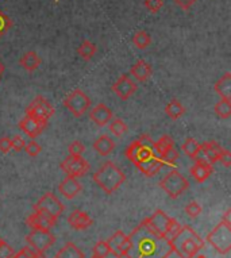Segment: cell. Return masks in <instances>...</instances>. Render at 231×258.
Masks as SVG:
<instances>
[{"instance_id":"cell-29","label":"cell","mask_w":231,"mask_h":258,"mask_svg":"<svg viewBox=\"0 0 231 258\" xmlns=\"http://www.w3.org/2000/svg\"><path fill=\"white\" fill-rule=\"evenodd\" d=\"M184 112H185L184 106H183L177 99H172V100L165 106V114L168 115L170 119H173V120L181 118V116L184 115Z\"/></svg>"},{"instance_id":"cell-46","label":"cell","mask_w":231,"mask_h":258,"mask_svg":"<svg viewBox=\"0 0 231 258\" xmlns=\"http://www.w3.org/2000/svg\"><path fill=\"white\" fill-rule=\"evenodd\" d=\"M10 150H11V138H9V137H2L0 138V152L6 154Z\"/></svg>"},{"instance_id":"cell-53","label":"cell","mask_w":231,"mask_h":258,"mask_svg":"<svg viewBox=\"0 0 231 258\" xmlns=\"http://www.w3.org/2000/svg\"><path fill=\"white\" fill-rule=\"evenodd\" d=\"M3 242H5V241H3V239H2V238H0V245H2V243H3Z\"/></svg>"},{"instance_id":"cell-20","label":"cell","mask_w":231,"mask_h":258,"mask_svg":"<svg viewBox=\"0 0 231 258\" xmlns=\"http://www.w3.org/2000/svg\"><path fill=\"white\" fill-rule=\"evenodd\" d=\"M93 220L85 211L75 210L71 215L68 216V224L73 230H87L92 226Z\"/></svg>"},{"instance_id":"cell-9","label":"cell","mask_w":231,"mask_h":258,"mask_svg":"<svg viewBox=\"0 0 231 258\" xmlns=\"http://www.w3.org/2000/svg\"><path fill=\"white\" fill-rule=\"evenodd\" d=\"M34 211L46 214L47 216L57 220L64 212V204L55 198L54 194L46 192L34 206Z\"/></svg>"},{"instance_id":"cell-4","label":"cell","mask_w":231,"mask_h":258,"mask_svg":"<svg viewBox=\"0 0 231 258\" xmlns=\"http://www.w3.org/2000/svg\"><path fill=\"white\" fill-rule=\"evenodd\" d=\"M154 142L149 136H141L138 140H135L134 142H131L127 149L125 150V156L134 164L135 166L143 162V161L149 160L151 157L156 156L154 152Z\"/></svg>"},{"instance_id":"cell-39","label":"cell","mask_w":231,"mask_h":258,"mask_svg":"<svg viewBox=\"0 0 231 258\" xmlns=\"http://www.w3.org/2000/svg\"><path fill=\"white\" fill-rule=\"evenodd\" d=\"M143 6H145L151 14H156L164 7V0H145V2H143Z\"/></svg>"},{"instance_id":"cell-22","label":"cell","mask_w":231,"mask_h":258,"mask_svg":"<svg viewBox=\"0 0 231 258\" xmlns=\"http://www.w3.org/2000/svg\"><path fill=\"white\" fill-rule=\"evenodd\" d=\"M131 76H134L135 80H138L139 83H145L150 79L151 73H153V69L146 61L143 59H138L137 62L131 67L130 69Z\"/></svg>"},{"instance_id":"cell-17","label":"cell","mask_w":231,"mask_h":258,"mask_svg":"<svg viewBox=\"0 0 231 258\" xmlns=\"http://www.w3.org/2000/svg\"><path fill=\"white\" fill-rule=\"evenodd\" d=\"M57 220L47 216L46 214L42 212L34 211V214L26 219V224L29 226L31 230H50L51 227H54V224Z\"/></svg>"},{"instance_id":"cell-36","label":"cell","mask_w":231,"mask_h":258,"mask_svg":"<svg viewBox=\"0 0 231 258\" xmlns=\"http://www.w3.org/2000/svg\"><path fill=\"white\" fill-rule=\"evenodd\" d=\"M203 208L202 206L198 203V202H191L185 206V214L191 218V219H195V218H198L200 214H202Z\"/></svg>"},{"instance_id":"cell-7","label":"cell","mask_w":231,"mask_h":258,"mask_svg":"<svg viewBox=\"0 0 231 258\" xmlns=\"http://www.w3.org/2000/svg\"><path fill=\"white\" fill-rule=\"evenodd\" d=\"M64 106L75 118H80L91 107V100L81 89H75L64 99Z\"/></svg>"},{"instance_id":"cell-11","label":"cell","mask_w":231,"mask_h":258,"mask_svg":"<svg viewBox=\"0 0 231 258\" xmlns=\"http://www.w3.org/2000/svg\"><path fill=\"white\" fill-rule=\"evenodd\" d=\"M26 115H30L41 122L47 123V120L54 115V107L43 96H37L26 108Z\"/></svg>"},{"instance_id":"cell-13","label":"cell","mask_w":231,"mask_h":258,"mask_svg":"<svg viewBox=\"0 0 231 258\" xmlns=\"http://www.w3.org/2000/svg\"><path fill=\"white\" fill-rule=\"evenodd\" d=\"M108 247L109 253H112L117 258L126 257L129 247H130V242H129V237L123 231H117V233L111 235L108 238Z\"/></svg>"},{"instance_id":"cell-54","label":"cell","mask_w":231,"mask_h":258,"mask_svg":"<svg viewBox=\"0 0 231 258\" xmlns=\"http://www.w3.org/2000/svg\"><path fill=\"white\" fill-rule=\"evenodd\" d=\"M55 2H59V0H55Z\"/></svg>"},{"instance_id":"cell-32","label":"cell","mask_w":231,"mask_h":258,"mask_svg":"<svg viewBox=\"0 0 231 258\" xmlns=\"http://www.w3.org/2000/svg\"><path fill=\"white\" fill-rule=\"evenodd\" d=\"M133 43L135 47H138L141 50H145L150 46L151 37L147 34L146 31H137L133 37Z\"/></svg>"},{"instance_id":"cell-23","label":"cell","mask_w":231,"mask_h":258,"mask_svg":"<svg viewBox=\"0 0 231 258\" xmlns=\"http://www.w3.org/2000/svg\"><path fill=\"white\" fill-rule=\"evenodd\" d=\"M200 148H202V153L204 158H206L208 162H210L211 165H214L218 162V158L220 156V153H222L223 148L218 142H215V141H208V142H204L203 145H200Z\"/></svg>"},{"instance_id":"cell-26","label":"cell","mask_w":231,"mask_h":258,"mask_svg":"<svg viewBox=\"0 0 231 258\" xmlns=\"http://www.w3.org/2000/svg\"><path fill=\"white\" fill-rule=\"evenodd\" d=\"M93 149L96 150L97 154L101 157L109 156L112 150L115 149V142H113L108 136L99 137L95 142H93Z\"/></svg>"},{"instance_id":"cell-14","label":"cell","mask_w":231,"mask_h":258,"mask_svg":"<svg viewBox=\"0 0 231 258\" xmlns=\"http://www.w3.org/2000/svg\"><path fill=\"white\" fill-rule=\"evenodd\" d=\"M112 91L117 93V96L119 99H122V100H129V99L137 92V84H135L134 81L131 80L130 77L127 76V75H123L118 79V81L115 83V84L111 87Z\"/></svg>"},{"instance_id":"cell-45","label":"cell","mask_w":231,"mask_h":258,"mask_svg":"<svg viewBox=\"0 0 231 258\" xmlns=\"http://www.w3.org/2000/svg\"><path fill=\"white\" fill-rule=\"evenodd\" d=\"M34 255H35V251L30 246H27V247H23L21 251H18L17 254H14L13 258H33Z\"/></svg>"},{"instance_id":"cell-28","label":"cell","mask_w":231,"mask_h":258,"mask_svg":"<svg viewBox=\"0 0 231 258\" xmlns=\"http://www.w3.org/2000/svg\"><path fill=\"white\" fill-rule=\"evenodd\" d=\"M181 149H183V152H184L185 156L189 157V158H192V160L198 158L199 154L202 153L200 144H199L195 138H187L184 144H183V146H181Z\"/></svg>"},{"instance_id":"cell-10","label":"cell","mask_w":231,"mask_h":258,"mask_svg":"<svg viewBox=\"0 0 231 258\" xmlns=\"http://www.w3.org/2000/svg\"><path fill=\"white\" fill-rule=\"evenodd\" d=\"M26 242L38 254H43L55 242L54 235L49 230H33L26 237Z\"/></svg>"},{"instance_id":"cell-35","label":"cell","mask_w":231,"mask_h":258,"mask_svg":"<svg viewBox=\"0 0 231 258\" xmlns=\"http://www.w3.org/2000/svg\"><path fill=\"white\" fill-rule=\"evenodd\" d=\"M179 156H180V154H179V152H177L176 149H175V146H173V148H170L165 153H162L160 156V158L165 165L175 166V162L179 160Z\"/></svg>"},{"instance_id":"cell-5","label":"cell","mask_w":231,"mask_h":258,"mask_svg":"<svg viewBox=\"0 0 231 258\" xmlns=\"http://www.w3.org/2000/svg\"><path fill=\"white\" fill-rule=\"evenodd\" d=\"M207 243H210L219 254L230 253L231 250V224L220 223L207 235Z\"/></svg>"},{"instance_id":"cell-21","label":"cell","mask_w":231,"mask_h":258,"mask_svg":"<svg viewBox=\"0 0 231 258\" xmlns=\"http://www.w3.org/2000/svg\"><path fill=\"white\" fill-rule=\"evenodd\" d=\"M164 165L165 164L161 161L160 157L154 156L151 157V158H149V160L143 161V162L138 164L137 168L141 170V173H142L143 176H146V177H153V176H156V174L162 169V166Z\"/></svg>"},{"instance_id":"cell-24","label":"cell","mask_w":231,"mask_h":258,"mask_svg":"<svg viewBox=\"0 0 231 258\" xmlns=\"http://www.w3.org/2000/svg\"><path fill=\"white\" fill-rule=\"evenodd\" d=\"M215 92L218 93L220 99L231 100V73H224L214 85Z\"/></svg>"},{"instance_id":"cell-40","label":"cell","mask_w":231,"mask_h":258,"mask_svg":"<svg viewBox=\"0 0 231 258\" xmlns=\"http://www.w3.org/2000/svg\"><path fill=\"white\" fill-rule=\"evenodd\" d=\"M68 150H69V156H83V153L85 152V146L80 141H73L69 145Z\"/></svg>"},{"instance_id":"cell-44","label":"cell","mask_w":231,"mask_h":258,"mask_svg":"<svg viewBox=\"0 0 231 258\" xmlns=\"http://www.w3.org/2000/svg\"><path fill=\"white\" fill-rule=\"evenodd\" d=\"M218 162H220L223 166H226V168H230L231 166V153L226 149H223L222 153H220V156L218 158Z\"/></svg>"},{"instance_id":"cell-6","label":"cell","mask_w":231,"mask_h":258,"mask_svg":"<svg viewBox=\"0 0 231 258\" xmlns=\"http://www.w3.org/2000/svg\"><path fill=\"white\" fill-rule=\"evenodd\" d=\"M160 186L170 199H177L188 189L189 182L179 170L173 169L161 180Z\"/></svg>"},{"instance_id":"cell-15","label":"cell","mask_w":231,"mask_h":258,"mask_svg":"<svg viewBox=\"0 0 231 258\" xmlns=\"http://www.w3.org/2000/svg\"><path fill=\"white\" fill-rule=\"evenodd\" d=\"M47 123L41 122L38 119L30 116V115H25V118L22 119L19 122V128L22 132L25 133L26 136L30 137V138H37L43 133V130L46 128Z\"/></svg>"},{"instance_id":"cell-43","label":"cell","mask_w":231,"mask_h":258,"mask_svg":"<svg viewBox=\"0 0 231 258\" xmlns=\"http://www.w3.org/2000/svg\"><path fill=\"white\" fill-rule=\"evenodd\" d=\"M15 251L10 245H7L6 242H3L0 245V258H13Z\"/></svg>"},{"instance_id":"cell-16","label":"cell","mask_w":231,"mask_h":258,"mask_svg":"<svg viewBox=\"0 0 231 258\" xmlns=\"http://www.w3.org/2000/svg\"><path fill=\"white\" fill-rule=\"evenodd\" d=\"M191 172V176L196 180L198 182H204L207 178L210 177L212 172H214V168L211 165L210 162L206 160V158H195V164L192 165V168L189 169Z\"/></svg>"},{"instance_id":"cell-48","label":"cell","mask_w":231,"mask_h":258,"mask_svg":"<svg viewBox=\"0 0 231 258\" xmlns=\"http://www.w3.org/2000/svg\"><path fill=\"white\" fill-rule=\"evenodd\" d=\"M222 222H224L226 224H231V210L228 208L224 214H223V218H222Z\"/></svg>"},{"instance_id":"cell-38","label":"cell","mask_w":231,"mask_h":258,"mask_svg":"<svg viewBox=\"0 0 231 258\" xmlns=\"http://www.w3.org/2000/svg\"><path fill=\"white\" fill-rule=\"evenodd\" d=\"M11 26H13V21L0 10V38L11 29Z\"/></svg>"},{"instance_id":"cell-25","label":"cell","mask_w":231,"mask_h":258,"mask_svg":"<svg viewBox=\"0 0 231 258\" xmlns=\"http://www.w3.org/2000/svg\"><path fill=\"white\" fill-rule=\"evenodd\" d=\"M19 63H21V67L27 72H34V71H37L39 68V65H41V58H39V55L35 53L34 50L26 51L25 54L22 55L21 59H19Z\"/></svg>"},{"instance_id":"cell-19","label":"cell","mask_w":231,"mask_h":258,"mask_svg":"<svg viewBox=\"0 0 231 258\" xmlns=\"http://www.w3.org/2000/svg\"><path fill=\"white\" fill-rule=\"evenodd\" d=\"M89 118L99 127H104L111 122V119H112V111L109 110L108 107L103 104V103H99L97 106H95L91 110Z\"/></svg>"},{"instance_id":"cell-18","label":"cell","mask_w":231,"mask_h":258,"mask_svg":"<svg viewBox=\"0 0 231 258\" xmlns=\"http://www.w3.org/2000/svg\"><path fill=\"white\" fill-rule=\"evenodd\" d=\"M59 190L65 199L72 200L75 199L76 196L79 195L81 190H83V186H81V184L79 182L77 178L67 176L59 185Z\"/></svg>"},{"instance_id":"cell-8","label":"cell","mask_w":231,"mask_h":258,"mask_svg":"<svg viewBox=\"0 0 231 258\" xmlns=\"http://www.w3.org/2000/svg\"><path fill=\"white\" fill-rule=\"evenodd\" d=\"M60 168L69 177H84L91 169L89 162L81 156H68L65 160L61 162Z\"/></svg>"},{"instance_id":"cell-49","label":"cell","mask_w":231,"mask_h":258,"mask_svg":"<svg viewBox=\"0 0 231 258\" xmlns=\"http://www.w3.org/2000/svg\"><path fill=\"white\" fill-rule=\"evenodd\" d=\"M5 63L2 62V61H0V77H2V75H3V73H5Z\"/></svg>"},{"instance_id":"cell-27","label":"cell","mask_w":231,"mask_h":258,"mask_svg":"<svg viewBox=\"0 0 231 258\" xmlns=\"http://www.w3.org/2000/svg\"><path fill=\"white\" fill-rule=\"evenodd\" d=\"M55 258H85V254L73 242H68L59 250Z\"/></svg>"},{"instance_id":"cell-41","label":"cell","mask_w":231,"mask_h":258,"mask_svg":"<svg viewBox=\"0 0 231 258\" xmlns=\"http://www.w3.org/2000/svg\"><path fill=\"white\" fill-rule=\"evenodd\" d=\"M26 153L29 154L30 157H37L39 153L42 152V148H41V145L37 144L35 141H31L27 145H25Z\"/></svg>"},{"instance_id":"cell-42","label":"cell","mask_w":231,"mask_h":258,"mask_svg":"<svg viewBox=\"0 0 231 258\" xmlns=\"http://www.w3.org/2000/svg\"><path fill=\"white\" fill-rule=\"evenodd\" d=\"M25 140L21 136H15L14 138H11V149L15 152H21L22 149H25Z\"/></svg>"},{"instance_id":"cell-3","label":"cell","mask_w":231,"mask_h":258,"mask_svg":"<svg viewBox=\"0 0 231 258\" xmlns=\"http://www.w3.org/2000/svg\"><path fill=\"white\" fill-rule=\"evenodd\" d=\"M93 181L96 182L97 186L104 190L105 194L111 195L126 181V176L113 162L107 161L104 165H101L96 170V173L93 174Z\"/></svg>"},{"instance_id":"cell-47","label":"cell","mask_w":231,"mask_h":258,"mask_svg":"<svg viewBox=\"0 0 231 258\" xmlns=\"http://www.w3.org/2000/svg\"><path fill=\"white\" fill-rule=\"evenodd\" d=\"M173 2H175L179 7H181V9L187 11V10H189L194 6L198 0H173Z\"/></svg>"},{"instance_id":"cell-33","label":"cell","mask_w":231,"mask_h":258,"mask_svg":"<svg viewBox=\"0 0 231 258\" xmlns=\"http://www.w3.org/2000/svg\"><path fill=\"white\" fill-rule=\"evenodd\" d=\"M153 146H154V152H156L158 156H161L162 153H165L166 150H169V149L175 146V141H173L169 136H164L161 137L157 142H154Z\"/></svg>"},{"instance_id":"cell-52","label":"cell","mask_w":231,"mask_h":258,"mask_svg":"<svg viewBox=\"0 0 231 258\" xmlns=\"http://www.w3.org/2000/svg\"><path fill=\"white\" fill-rule=\"evenodd\" d=\"M91 258H101V257H99V255H95V254H93V255Z\"/></svg>"},{"instance_id":"cell-51","label":"cell","mask_w":231,"mask_h":258,"mask_svg":"<svg viewBox=\"0 0 231 258\" xmlns=\"http://www.w3.org/2000/svg\"><path fill=\"white\" fill-rule=\"evenodd\" d=\"M194 258H207L206 255H195Z\"/></svg>"},{"instance_id":"cell-12","label":"cell","mask_w":231,"mask_h":258,"mask_svg":"<svg viewBox=\"0 0 231 258\" xmlns=\"http://www.w3.org/2000/svg\"><path fill=\"white\" fill-rule=\"evenodd\" d=\"M170 219H172L170 216L166 215L164 211L158 210V211L154 212L151 216L143 219L142 223L146 224L151 231H154V233L161 235V237L168 238V226L170 223Z\"/></svg>"},{"instance_id":"cell-2","label":"cell","mask_w":231,"mask_h":258,"mask_svg":"<svg viewBox=\"0 0 231 258\" xmlns=\"http://www.w3.org/2000/svg\"><path fill=\"white\" fill-rule=\"evenodd\" d=\"M169 241L173 253H177L180 258H194L204 247V241L189 226H181L180 231Z\"/></svg>"},{"instance_id":"cell-37","label":"cell","mask_w":231,"mask_h":258,"mask_svg":"<svg viewBox=\"0 0 231 258\" xmlns=\"http://www.w3.org/2000/svg\"><path fill=\"white\" fill-rule=\"evenodd\" d=\"M92 250L95 255H99L101 258H105L109 254V247L107 241H99L96 245L93 246Z\"/></svg>"},{"instance_id":"cell-31","label":"cell","mask_w":231,"mask_h":258,"mask_svg":"<svg viewBox=\"0 0 231 258\" xmlns=\"http://www.w3.org/2000/svg\"><path fill=\"white\" fill-rule=\"evenodd\" d=\"M215 115L219 119H228L231 116V100L220 99L214 107Z\"/></svg>"},{"instance_id":"cell-30","label":"cell","mask_w":231,"mask_h":258,"mask_svg":"<svg viewBox=\"0 0 231 258\" xmlns=\"http://www.w3.org/2000/svg\"><path fill=\"white\" fill-rule=\"evenodd\" d=\"M96 51L97 47L95 43L91 42V41H84L79 46V49H77V54L80 55L83 59H85V61H89V59H92L95 57Z\"/></svg>"},{"instance_id":"cell-50","label":"cell","mask_w":231,"mask_h":258,"mask_svg":"<svg viewBox=\"0 0 231 258\" xmlns=\"http://www.w3.org/2000/svg\"><path fill=\"white\" fill-rule=\"evenodd\" d=\"M33 258H45V257H43V254H38V253H35V255H34Z\"/></svg>"},{"instance_id":"cell-34","label":"cell","mask_w":231,"mask_h":258,"mask_svg":"<svg viewBox=\"0 0 231 258\" xmlns=\"http://www.w3.org/2000/svg\"><path fill=\"white\" fill-rule=\"evenodd\" d=\"M109 132L112 133L113 136L121 138L122 136H125L127 132H129V127L122 119H113L112 122L109 123Z\"/></svg>"},{"instance_id":"cell-1","label":"cell","mask_w":231,"mask_h":258,"mask_svg":"<svg viewBox=\"0 0 231 258\" xmlns=\"http://www.w3.org/2000/svg\"><path fill=\"white\" fill-rule=\"evenodd\" d=\"M127 237L130 247L126 258H169L173 253L172 243L168 238L151 231L142 222Z\"/></svg>"}]
</instances>
